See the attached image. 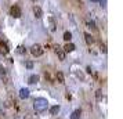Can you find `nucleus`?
<instances>
[{
  "label": "nucleus",
  "instance_id": "nucleus-1",
  "mask_svg": "<svg viewBox=\"0 0 123 119\" xmlns=\"http://www.w3.org/2000/svg\"><path fill=\"white\" fill-rule=\"evenodd\" d=\"M33 107L36 109V112H44L49 107V102L46 98H36L33 102Z\"/></svg>",
  "mask_w": 123,
  "mask_h": 119
},
{
  "label": "nucleus",
  "instance_id": "nucleus-2",
  "mask_svg": "<svg viewBox=\"0 0 123 119\" xmlns=\"http://www.w3.org/2000/svg\"><path fill=\"white\" fill-rule=\"evenodd\" d=\"M31 53H32L35 57H39V56L43 54V49H42V46L40 44H33L32 46V49H31Z\"/></svg>",
  "mask_w": 123,
  "mask_h": 119
},
{
  "label": "nucleus",
  "instance_id": "nucleus-3",
  "mask_svg": "<svg viewBox=\"0 0 123 119\" xmlns=\"http://www.w3.org/2000/svg\"><path fill=\"white\" fill-rule=\"evenodd\" d=\"M10 13H11V15L14 18H19L21 17V8H19L18 6H12L11 10H10Z\"/></svg>",
  "mask_w": 123,
  "mask_h": 119
},
{
  "label": "nucleus",
  "instance_id": "nucleus-4",
  "mask_svg": "<svg viewBox=\"0 0 123 119\" xmlns=\"http://www.w3.org/2000/svg\"><path fill=\"white\" fill-rule=\"evenodd\" d=\"M0 53L1 54H8V47L4 42H0Z\"/></svg>",
  "mask_w": 123,
  "mask_h": 119
},
{
  "label": "nucleus",
  "instance_id": "nucleus-5",
  "mask_svg": "<svg viewBox=\"0 0 123 119\" xmlns=\"http://www.w3.org/2000/svg\"><path fill=\"white\" fill-rule=\"evenodd\" d=\"M19 97H21V98H28L29 97V89H21V90H19Z\"/></svg>",
  "mask_w": 123,
  "mask_h": 119
},
{
  "label": "nucleus",
  "instance_id": "nucleus-6",
  "mask_svg": "<svg viewBox=\"0 0 123 119\" xmlns=\"http://www.w3.org/2000/svg\"><path fill=\"white\" fill-rule=\"evenodd\" d=\"M33 13H35V15H36V18H42V15H43V11H42V8H40V7H37V6H35Z\"/></svg>",
  "mask_w": 123,
  "mask_h": 119
},
{
  "label": "nucleus",
  "instance_id": "nucleus-7",
  "mask_svg": "<svg viewBox=\"0 0 123 119\" xmlns=\"http://www.w3.org/2000/svg\"><path fill=\"white\" fill-rule=\"evenodd\" d=\"M55 53H57V56L60 57V60H61V61H64V60H65V53H64V51L60 49V47H57Z\"/></svg>",
  "mask_w": 123,
  "mask_h": 119
},
{
  "label": "nucleus",
  "instance_id": "nucleus-8",
  "mask_svg": "<svg viewBox=\"0 0 123 119\" xmlns=\"http://www.w3.org/2000/svg\"><path fill=\"white\" fill-rule=\"evenodd\" d=\"M64 49H65V51H67V53H72L76 47H75V44H72V43H68V44H65V47H64Z\"/></svg>",
  "mask_w": 123,
  "mask_h": 119
},
{
  "label": "nucleus",
  "instance_id": "nucleus-9",
  "mask_svg": "<svg viewBox=\"0 0 123 119\" xmlns=\"http://www.w3.org/2000/svg\"><path fill=\"white\" fill-rule=\"evenodd\" d=\"M80 115H82L80 109H76V111H73V112H72V115H71V119H80Z\"/></svg>",
  "mask_w": 123,
  "mask_h": 119
},
{
  "label": "nucleus",
  "instance_id": "nucleus-10",
  "mask_svg": "<svg viewBox=\"0 0 123 119\" xmlns=\"http://www.w3.org/2000/svg\"><path fill=\"white\" fill-rule=\"evenodd\" d=\"M39 82V76L37 75H32L31 78H29V83L31 85H35V83H37Z\"/></svg>",
  "mask_w": 123,
  "mask_h": 119
},
{
  "label": "nucleus",
  "instance_id": "nucleus-11",
  "mask_svg": "<svg viewBox=\"0 0 123 119\" xmlns=\"http://www.w3.org/2000/svg\"><path fill=\"white\" fill-rule=\"evenodd\" d=\"M58 112H60V105H54V107L50 108V113L51 115H57Z\"/></svg>",
  "mask_w": 123,
  "mask_h": 119
},
{
  "label": "nucleus",
  "instance_id": "nucleus-12",
  "mask_svg": "<svg viewBox=\"0 0 123 119\" xmlns=\"http://www.w3.org/2000/svg\"><path fill=\"white\" fill-rule=\"evenodd\" d=\"M84 38H86V42H87L89 44H93V43H94V39H93V36L90 33H84Z\"/></svg>",
  "mask_w": 123,
  "mask_h": 119
},
{
  "label": "nucleus",
  "instance_id": "nucleus-13",
  "mask_svg": "<svg viewBox=\"0 0 123 119\" xmlns=\"http://www.w3.org/2000/svg\"><path fill=\"white\" fill-rule=\"evenodd\" d=\"M95 98H97V101H101V100H102V90L95 91Z\"/></svg>",
  "mask_w": 123,
  "mask_h": 119
},
{
  "label": "nucleus",
  "instance_id": "nucleus-14",
  "mask_svg": "<svg viewBox=\"0 0 123 119\" xmlns=\"http://www.w3.org/2000/svg\"><path fill=\"white\" fill-rule=\"evenodd\" d=\"M64 39L67 40V42H69V40L72 39V33H71V32H65V33H64Z\"/></svg>",
  "mask_w": 123,
  "mask_h": 119
},
{
  "label": "nucleus",
  "instance_id": "nucleus-15",
  "mask_svg": "<svg viewBox=\"0 0 123 119\" xmlns=\"http://www.w3.org/2000/svg\"><path fill=\"white\" fill-rule=\"evenodd\" d=\"M57 79H58L60 83H64V75H62L61 72H58V74H57Z\"/></svg>",
  "mask_w": 123,
  "mask_h": 119
},
{
  "label": "nucleus",
  "instance_id": "nucleus-16",
  "mask_svg": "<svg viewBox=\"0 0 123 119\" xmlns=\"http://www.w3.org/2000/svg\"><path fill=\"white\" fill-rule=\"evenodd\" d=\"M50 29L51 31H55V24H54V19H53V18H50Z\"/></svg>",
  "mask_w": 123,
  "mask_h": 119
},
{
  "label": "nucleus",
  "instance_id": "nucleus-17",
  "mask_svg": "<svg viewBox=\"0 0 123 119\" xmlns=\"http://www.w3.org/2000/svg\"><path fill=\"white\" fill-rule=\"evenodd\" d=\"M87 25H89L90 28H93V29H95V24L93 22V21H87Z\"/></svg>",
  "mask_w": 123,
  "mask_h": 119
},
{
  "label": "nucleus",
  "instance_id": "nucleus-18",
  "mask_svg": "<svg viewBox=\"0 0 123 119\" xmlns=\"http://www.w3.org/2000/svg\"><path fill=\"white\" fill-rule=\"evenodd\" d=\"M25 49H24V47H18V53H19V54H24V53H25Z\"/></svg>",
  "mask_w": 123,
  "mask_h": 119
},
{
  "label": "nucleus",
  "instance_id": "nucleus-19",
  "mask_svg": "<svg viewBox=\"0 0 123 119\" xmlns=\"http://www.w3.org/2000/svg\"><path fill=\"white\" fill-rule=\"evenodd\" d=\"M101 51H102V53H106V46L105 44H101Z\"/></svg>",
  "mask_w": 123,
  "mask_h": 119
},
{
  "label": "nucleus",
  "instance_id": "nucleus-20",
  "mask_svg": "<svg viewBox=\"0 0 123 119\" xmlns=\"http://www.w3.org/2000/svg\"><path fill=\"white\" fill-rule=\"evenodd\" d=\"M0 74H1V75H4V74H6V69L3 68L1 65H0Z\"/></svg>",
  "mask_w": 123,
  "mask_h": 119
},
{
  "label": "nucleus",
  "instance_id": "nucleus-21",
  "mask_svg": "<svg viewBox=\"0 0 123 119\" xmlns=\"http://www.w3.org/2000/svg\"><path fill=\"white\" fill-rule=\"evenodd\" d=\"M26 67H28V68H32V67H33V64L31 63V61H28V63H26Z\"/></svg>",
  "mask_w": 123,
  "mask_h": 119
},
{
  "label": "nucleus",
  "instance_id": "nucleus-22",
  "mask_svg": "<svg viewBox=\"0 0 123 119\" xmlns=\"http://www.w3.org/2000/svg\"><path fill=\"white\" fill-rule=\"evenodd\" d=\"M98 1H100L101 4H102V3H104V0H98Z\"/></svg>",
  "mask_w": 123,
  "mask_h": 119
},
{
  "label": "nucleus",
  "instance_id": "nucleus-23",
  "mask_svg": "<svg viewBox=\"0 0 123 119\" xmlns=\"http://www.w3.org/2000/svg\"><path fill=\"white\" fill-rule=\"evenodd\" d=\"M32 1H36V0H32Z\"/></svg>",
  "mask_w": 123,
  "mask_h": 119
}]
</instances>
